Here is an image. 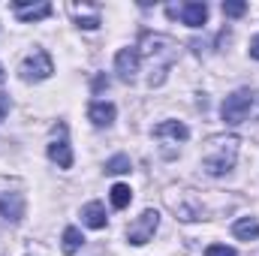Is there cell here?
I'll return each mask as SVG.
<instances>
[{
    "mask_svg": "<svg viewBox=\"0 0 259 256\" xmlns=\"http://www.w3.org/2000/svg\"><path fill=\"white\" fill-rule=\"evenodd\" d=\"M88 118H91L97 127H109V124L115 121V106H112V103H106V100H97V103H91Z\"/></svg>",
    "mask_w": 259,
    "mask_h": 256,
    "instance_id": "obj_9",
    "label": "cell"
},
{
    "mask_svg": "<svg viewBox=\"0 0 259 256\" xmlns=\"http://www.w3.org/2000/svg\"><path fill=\"white\" fill-rule=\"evenodd\" d=\"M49 157H52V163H58L61 169H69V166H72V148L66 145L64 139L49 145Z\"/></svg>",
    "mask_w": 259,
    "mask_h": 256,
    "instance_id": "obj_13",
    "label": "cell"
},
{
    "mask_svg": "<svg viewBox=\"0 0 259 256\" xmlns=\"http://www.w3.org/2000/svg\"><path fill=\"white\" fill-rule=\"evenodd\" d=\"M78 27H84V30H97V27H100V15H88V18H78Z\"/></svg>",
    "mask_w": 259,
    "mask_h": 256,
    "instance_id": "obj_19",
    "label": "cell"
},
{
    "mask_svg": "<svg viewBox=\"0 0 259 256\" xmlns=\"http://www.w3.org/2000/svg\"><path fill=\"white\" fill-rule=\"evenodd\" d=\"M157 226H160V214H157L154 208L142 211V217H136L127 226V241L130 244H148V241L154 238Z\"/></svg>",
    "mask_w": 259,
    "mask_h": 256,
    "instance_id": "obj_2",
    "label": "cell"
},
{
    "mask_svg": "<svg viewBox=\"0 0 259 256\" xmlns=\"http://www.w3.org/2000/svg\"><path fill=\"white\" fill-rule=\"evenodd\" d=\"M81 220H84V226H91V229H103V226H106V208H103L100 202H88V205L81 208Z\"/></svg>",
    "mask_w": 259,
    "mask_h": 256,
    "instance_id": "obj_12",
    "label": "cell"
},
{
    "mask_svg": "<svg viewBox=\"0 0 259 256\" xmlns=\"http://www.w3.org/2000/svg\"><path fill=\"white\" fill-rule=\"evenodd\" d=\"M15 9H18V18L21 21H39V18H49L52 15V3H30V0H18L15 3Z\"/></svg>",
    "mask_w": 259,
    "mask_h": 256,
    "instance_id": "obj_8",
    "label": "cell"
},
{
    "mask_svg": "<svg viewBox=\"0 0 259 256\" xmlns=\"http://www.w3.org/2000/svg\"><path fill=\"white\" fill-rule=\"evenodd\" d=\"M181 21H184L187 27H202V24L208 21V6L199 3V0L184 3V6H181Z\"/></svg>",
    "mask_w": 259,
    "mask_h": 256,
    "instance_id": "obj_7",
    "label": "cell"
},
{
    "mask_svg": "<svg viewBox=\"0 0 259 256\" xmlns=\"http://www.w3.org/2000/svg\"><path fill=\"white\" fill-rule=\"evenodd\" d=\"M250 58H256V61H259V36L250 39Z\"/></svg>",
    "mask_w": 259,
    "mask_h": 256,
    "instance_id": "obj_21",
    "label": "cell"
},
{
    "mask_svg": "<svg viewBox=\"0 0 259 256\" xmlns=\"http://www.w3.org/2000/svg\"><path fill=\"white\" fill-rule=\"evenodd\" d=\"M0 214H3L6 220L18 223V220L24 217V199H21V193H6V196H0Z\"/></svg>",
    "mask_w": 259,
    "mask_h": 256,
    "instance_id": "obj_6",
    "label": "cell"
},
{
    "mask_svg": "<svg viewBox=\"0 0 259 256\" xmlns=\"http://www.w3.org/2000/svg\"><path fill=\"white\" fill-rule=\"evenodd\" d=\"M250 106H253V94L250 91H235L232 97H226V103H223V109H220V115H223V121L226 124H241L244 118H247V112H250Z\"/></svg>",
    "mask_w": 259,
    "mask_h": 256,
    "instance_id": "obj_3",
    "label": "cell"
},
{
    "mask_svg": "<svg viewBox=\"0 0 259 256\" xmlns=\"http://www.w3.org/2000/svg\"><path fill=\"white\" fill-rule=\"evenodd\" d=\"M18 72H21L24 81H42V78H49V75L55 72V64H52L49 52H33V55L21 64Z\"/></svg>",
    "mask_w": 259,
    "mask_h": 256,
    "instance_id": "obj_4",
    "label": "cell"
},
{
    "mask_svg": "<svg viewBox=\"0 0 259 256\" xmlns=\"http://www.w3.org/2000/svg\"><path fill=\"white\" fill-rule=\"evenodd\" d=\"M109 196H112V205L121 211V208H127V205H130V199H133V190H130L127 184H115Z\"/></svg>",
    "mask_w": 259,
    "mask_h": 256,
    "instance_id": "obj_15",
    "label": "cell"
},
{
    "mask_svg": "<svg viewBox=\"0 0 259 256\" xmlns=\"http://www.w3.org/2000/svg\"><path fill=\"white\" fill-rule=\"evenodd\" d=\"M139 64H142V55H139L136 49H121V52L115 55V69H118V75H121L124 81H133V78H136Z\"/></svg>",
    "mask_w": 259,
    "mask_h": 256,
    "instance_id": "obj_5",
    "label": "cell"
},
{
    "mask_svg": "<svg viewBox=\"0 0 259 256\" xmlns=\"http://www.w3.org/2000/svg\"><path fill=\"white\" fill-rule=\"evenodd\" d=\"M247 12V3H241V0H226L223 3V15H229V18H241Z\"/></svg>",
    "mask_w": 259,
    "mask_h": 256,
    "instance_id": "obj_17",
    "label": "cell"
},
{
    "mask_svg": "<svg viewBox=\"0 0 259 256\" xmlns=\"http://www.w3.org/2000/svg\"><path fill=\"white\" fill-rule=\"evenodd\" d=\"M0 81H3V66H0Z\"/></svg>",
    "mask_w": 259,
    "mask_h": 256,
    "instance_id": "obj_22",
    "label": "cell"
},
{
    "mask_svg": "<svg viewBox=\"0 0 259 256\" xmlns=\"http://www.w3.org/2000/svg\"><path fill=\"white\" fill-rule=\"evenodd\" d=\"M232 235L241 238V241H253V238H259V220L256 217H238V220L232 223Z\"/></svg>",
    "mask_w": 259,
    "mask_h": 256,
    "instance_id": "obj_11",
    "label": "cell"
},
{
    "mask_svg": "<svg viewBox=\"0 0 259 256\" xmlns=\"http://www.w3.org/2000/svg\"><path fill=\"white\" fill-rule=\"evenodd\" d=\"M205 256H238L232 247H226V244H211L208 250H205Z\"/></svg>",
    "mask_w": 259,
    "mask_h": 256,
    "instance_id": "obj_18",
    "label": "cell"
},
{
    "mask_svg": "<svg viewBox=\"0 0 259 256\" xmlns=\"http://www.w3.org/2000/svg\"><path fill=\"white\" fill-rule=\"evenodd\" d=\"M235 154H238V139H226V142L223 139H214L208 145V154H205L202 166H205L208 175H223V172L232 169Z\"/></svg>",
    "mask_w": 259,
    "mask_h": 256,
    "instance_id": "obj_1",
    "label": "cell"
},
{
    "mask_svg": "<svg viewBox=\"0 0 259 256\" xmlns=\"http://www.w3.org/2000/svg\"><path fill=\"white\" fill-rule=\"evenodd\" d=\"M130 169H133V163H130V157H124V154H118V157H112V160L106 163V172H109V175H124Z\"/></svg>",
    "mask_w": 259,
    "mask_h": 256,
    "instance_id": "obj_16",
    "label": "cell"
},
{
    "mask_svg": "<svg viewBox=\"0 0 259 256\" xmlns=\"http://www.w3.org/2000/svg\"><path fill=\"white\" fill-rule=\"evenodd\" d=\"M9 106H12V103H9V97H6V94H0V118H6V115H9Z\"/></svg>",
    "mask_w": 259,
    "mask_h": 256,
    "instance_id": "obj_20",
    "label": "cell"
},
{
    "mask_svg": "<svg viewBox=\"0 0 259 256\" xmlns=\"http://www.w3.org/2000/svg\"><path fill=\"white\" fill-rule=\"evenodd\" d=\"M81 244H84V235H81V229H75V226H66L64 229V253L72 256L81 250Z\"/></svg>",
    "mask_w": 259,
    "mask_h": 256,
    "instance_id": "obj_14",
    "label": "cell"
},
{
    "mask_svg": "<svg viewBox=\"0 0 259 256\" xmlns=\"http://www.w3.org/2000/svg\"><path fill=\"white\" fill-rule=\"evenodd\" d=\"M154 136H157V139L169 136V139H175V142H187V139H190V130L184 127L181 121H163V124L154 127Z\"/></svg>",
    "mask_w": 259,
    "mask_h": 256,
    "instance_id": "obj_10",
    "label": "cell"
}]
</instances>
